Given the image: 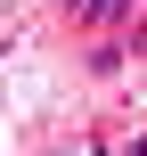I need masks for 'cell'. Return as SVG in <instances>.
<instances>
[]
</instances>
